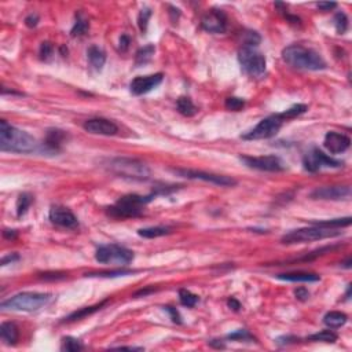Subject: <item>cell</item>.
<instances>
[{
	"instance_id": "1",
	"label": "cell",
	"mask_w": 352,
	"mask_h": 352,
	"mask_svg": "<svg viewBox=\"0 0 352 352\" xmlns=\"http://www.w3.org/2000/svg\"><path fill=\"white\" fill-rule=\"evenodd\" d=\"M43 147L32 135L13 127L6 120L0 121V149L18 154H29L42 151Z\"/></svg>"
},
{
	"instance_id": "2",
	"label": "cell",
	"mask_w": 352,
	"mask_h": 352,
	"mask_svg": "<svg viewBox=\"0 0 352 352\" xmlns=\"http://www.w3.org/2000/svg\"><path fill=\"white\" fill-rule=\"evenodd\" d=\"M282 59L292 68L301 70H322L326 68L325 59L312 48L292 44L283 48Z\"/></svg>"
},
{
	"instance_id": "3",
	"label": "cell",
	"mask_w": 352,
	"mask_h": 352,
	"mask_svg": "<svg viewBox=\"0 0 352 352\" xmlns=\"http://www.w3.org/2000/svg\"><path fill=\"white\" fill-rule=\"evenodd\" d=\"M107 169L114 175L131 181H147L150 178L149 166L143 161L127 157H116L107 161Z\"/></svg>"
},
{
	"instance_id": "4",
	"label": "cell",
	"mask_w": 352,
	"mask_h": 352,
	"mask_svg": "<svg viewBox=\"0 0 352 352\" xmlns=\"http://www.w3.org/2000/svg\"><path fill=\"white\" fill-rule=\"evenodd\" d=\"M155 194L150 196H138V194H128L118 200L117 203L107 208V214L116 219H127V218H138L143 214V208L150 203Z\"/></svg>"
},
{
	"instance_id": "5",
	"label": "cell",
	"mask_w": 352,
	"mask_h": 352,
	"mask_svg": "<svg viewBox=\"0 0 352 352\" xmlns=\"http://www.w3.org/2000/svg\"><path fill=\"white\" fill-rule=\"evenodd\" d=\"M51 294L48 293H38V292H22L10 299L5 300L0 307L2 309H9V311H27V312H33L38 309L43 308L50 303Z\"/></svg>"
},
{
	"instance_id": "6",
	"label": "cell",
	"mask_w": 352,
	"mask_h": 352,
	"mask_svg": "<svg viewBox=\"0 0 352 352\" xmlns=\"http://www.w3.org/2000/svg\"><path fill=\"white\" fill-rule=\"evenodd\" d=\"M341 234L340 231H336V229H325L312 224V227H305V229L293 230L288 234L282 237L281 242L285 245H294V244H304V242H312V241L325 240V238H333Z\"/></svg>"
},
{
	"instance_id": "7",
	"label": "cell",
	"mask_w": 352,
	"mask_h": 352,
	"mask_svg": "<svg viewBox=\"0 0 352 352\" xmlns=\"http://www.w3.org/2000/svg\"><path fill=\"white\" fill-rule=\"evenodd\" d=\"M238 61H240L242 70L251 77L259 79L266 73V57L257 50V47L242 44V47L240 48V53H238Z\"/></svg>"
},
{
	"instance_id": "8",
	"label": "cell",
	"mask_w": 352,
	"mask_h": 352,
	"mask_svg": "<svg viewBox=\"0 0 352 352\" xmlns=\"http://www.w3.org/2000/svg\"><path fill=\"white\" fill-rule=\"evenodd\" d=\"M96 262L102 264H114V266H128L133 260V252L127 249L125 246L110 244L102 245L96 249Z\"/></svg>"
},
{
	"instance_id": "9",
	"label": "cell",
	"mask_w": 352,
	"mask_h": 352,
	"mask_svg": "<svg viewBox=\"0 0 352 352\" xmlns=\"http://www.w3.org/2000/svg\"><path fill=\"white\" fill-rule=\"evenodd\" d=\"M285 121L286 120L282 116V113H277V114L268 116V117L263 118L262 121L257 124L252 131L245 133L242 136V139H245V140H259V139L272 138V136H275L279 132V129L282 128Z\"/></svg>"
},
{
	"instance_id": "10",
	"label": "cell",
	"mask_w": 352,
	"mask_h": 352,
	"mask_svg": "<svg viewBox=\"0 0 352 352\" xmlns=\"http://www.w3.org/2000/svg\"><path fill=\"white\" fill-rule=\"evenodd\" d=\"M172 171L178 173L179 176L187 178V179H192V181H203L207 183H212L216 186L222 187H233L237 185V181L226 175H218V173H211V172H204V171H197V169H172Z\"/></svg>"
},
{
	"instance_id": "11",
	"label": "cell",
	"mask_w": 352,
	"mask_h": 352,
	"mask_svg": "<svg viewBox=\"0 0 352 352\" xmlns=\"http://www.w3.org/2000/svg\"><path fill=\"white\" fill-rule=\"evenodd\" d=\"M240 160L249 168L264 172H282L286 168L278 155H262V157L241 155Z\"/></svg>"
},
{
	"instance_id": "12",
	"label": "cell",
	"mask_w": 352,
	"mask_h": 352,
	"mask_svg": "<svg viewBox=\"0 0 352 352\" xmlns=\"http://www.w3.org/2000/svg\"><path fill=\"white\" fill-rule=\"evenodd\" d=\"M303 165H304L305 171L308 172H316L320 169L322 166H331V168H340L342 166V162L338 160L331 158L327 154H325L322 150L312 149L309 153L304 155L303 158Z\"/></svg>"
},
{
	"instance_id": "13",
	"label": "cell",
	"mask_w": 352,
	"mask_h": 352,
	"mask_svg": "<svg viewBox=\"0 0 352 352\" xmlns=\"http://www.w3.org/2000/svg\"><path fill=\"white\" fill-rule=\"evenodd\" d=\"M201 27L209 33H224L227 29V17L223 10L211 9L203 16Z\"/></svg>"
},
{
	"instance_id": "14",
	"label": "cell",
	"mask_w": 352,
	"mask_h": 352,
	"mask_svg": "<svg viewBox=\"0 0 352 352\" xmlns=\"http://www.w3.org/2000/svg\"><path fill=\"white\" fill-rule=\"evenodd\" d=\"M164 75L162 73H155V75L150 76H139L135 77L131 83H129V91L132 95H144L151 90H154L155 87H158L162 83Z\"/></svg>"
},
{
	"instance_id": "15",
	"label": "cell",
	"mask_w": 352,
	"mask_h": 352,
	"mask_svg": "<svg viewBox=\"0 0 352 352\" xmlns=\"http://www.w3.org/2000/svg\"><path fill=\"white\" fill-rule=\"evenodd\" d=\"M48 218L51 220V223L57 224L59 227L65 229H77L79 227V220L76 218V215L70 209L61 207V205H54L50 209Z\"/></svg>"
},
{
	"instance_id": "16",
	"label": "cell",
	"mask_w": 352,
	"mask_h": 352,
	"mask_svg": "<svg viewBox=\"0 0 352 352\" xmlns=\"http://www.w3.org/2000/svg\"><path fill=\"white\" fill-rule=\"evenodd\" d=\"M351 197V187L349 186H326L315 189L311 193L312 200H331V201H340L348 200Z\"/></svg>"
},
{
	"instance_id": "17",
	"label": "cell",
	"mask_w": 352,
	"mask_h": 352,
	"mask_svg": "<svg viewBox=\"0 0 352 352\" xmlns=\"http://www.w3.org/2000/svg\"><path fill=\"white\" fill-rule=\"evenodd\" d=\"M83 128L92 135H105V136H112L118 132V127L116 124L107 118L101 117L90 118V120L84 121Z\"/></svg>"
},
{
	"instance_id": "18",
	"label": "cell",
	"mask_w": 352,
	"mask_h": 352,
	"mask_svg": "<svg viewBox=\"0 0 352 352\" xmlns=\"http://www.w3.org/2000/svg\"><path fill=\"white\" fill-rule=\"evenodd\" d=\"M323 144H325L327 151L331 153V154H341V153H344L349 147L351 139L348 138L347 135H344V133L327 132L325 135Z\"/></svg>"
},
{
	"instance_id": "19",
	"label": "cell",
	"mask_w": 352,
	"mask_h": 352,
	"mask_svg": "<svg viewBox=\"0 0 352 352\" xmlns=\"http://www.w3.org/2000/svg\"><path fill=\"white\" fill-rule=\"evenodd\" d=\"M277 278L282 279V281H288V282H318V281H320V277L318 274L304 271L278 274Z\"/></svg>"
},
{
	"instance_id": "20",
	"label": "cell",
	"mask_w": 352,
	"mask_h": 352,
	"mask_svg": "<svg viewBox=\"0 0 352 352\" xmlns=\"http://www.w3.org/2000/svg\"><path fill=\"white\" fill-rule=\"evenodd\" d=\"M65 139H66V133L61 129H50L47 132V136H46V142H44V146H46V150L50 151V153H57L61 149V146L64 144Z\"/></svg>"
},
{
	"instance_id": "21",
	"label": "cell",
	"mask_w": 352,
	"mask_h": 352,
	"mask_svg": "<svg viewBox=\"0 0 352 352\" xmlns=\"http://www.w3.org/2000/svg\"><path fill=\"white\" fill-rule=\"evenodd\" d=\"M0 337L7 345H16L18 338H20L18 326L14 322H3L0 325Z\"/></svg>"
},
{
	"instance_id": "22",
	"label": "cell",
	"mask_w": 352,
	"mask_h": 352,
	"mask_svg": "<svg viewBox=\"0 0 352 352\" xmlns=\"http://www.w3.org/2000/svg\"><path fill=\"white\" fill-rule=\"evenodd\" d=\"M87 58H88V62H90V66L92 69L101 72L105 66V62H106V54L102 48L91 46L87 51Z\"/></svg>"
},
{
	"instance_id": "23",
	"label": "cell",
	"mask_w": 352,
	"mask_h": 352,
	"mask_svg": "<svg viewBox=\"0 0 352 352\" xmlns=\"http://www.w3.org/2000/svg\"><path fill=\"white\" fill-rule=\"evenodd\" d=\"M106 304H107V300H103V301H101L99 304L91 305V307H84V308L79 309V311H75V312H72L70 315H68L66 318H64L62 322H75V320H80L83 319V318H86V316H90V315H92L94 312H96V311H99V309L103 308Z\"/></svg>"
},
{
	"instance_id": "24",
	"label": "cell",
	"mask_w": 352,
	"mask_h": 352,
	"mask_svg": "<svg viewBox=\"0 0 352 352\" xmlns=\"http://www.w3.org/2000/svg\"><path fill=\"white\" fill-rule=\"evenodd\" d=\"M348 316L344 312L340 311H330L323 316V323H325L329 329H337L341 327L347 323Z\"/></svg>"
},
{
	"instance_id": "25",
	"label": "cell",
	"mask_w": 352,
	"mask_h": 352,
	"mask_svg": "<svg viewBox=\"0 0 352 352\" xmlns=\"http://www.w3.org/2000/svg\"><path fill=\"white\" fill-rule=\"evenodd\" d=\"M171 233V227L166 226H155V227H146V229L138 230V234L143 238H158V237H164Z\"/></svg>"
},
{
	"instance_id": "26",
	"label": "cell",
	"mask_w": 352,
	"mask_h": 352,
	"mask_svg": "<svg viewBox=\"0 0 352 352\" xmlns=\"http://www.w3.org/2000/svg\"><path fill=\"white\" fill-rule=\"evenodd\" d=\"M176 107H178L179 113L183 114V116H186V117H192V116H194L198 112L197 106L187 96H181L178 99V102H176Z\"/></svg>"
},
{
	"instance_id": "27",
	"label": "cell",
	"mask_w": 352,
	"mask_h": 352,
	"mask_svg": "<svg viewBox=\"0 0 352 352\" xmlns=\"http://www.w3.org/2000/svg\"><path fill=\"white\" fill-rule=\"evenodd\" d=\"M154 51L155 47L153 44H147L144 47L139 48L138 53L135 55V65L136 66H142V65L149 64L151 58H153V55H154Z\"/></svg>"
},
{
	"instance_id": "28",
	"label": "cell",
	"mask_w": 352,
	"mask_h": 352,
	"mask_svg": "<svg viewBox=\"0 0 352 352\" xmlns=\"http://www.w3.org/2000/svg\"><path fill=\"white\" fill-rule=\"evenodd\" d=\"M88 29H90V22H88V20H87L86 17L83 16V13H79V14L76 16V22L75 25H73V28H72L70 35H72L73 38L84 36V35L88 32Z\"/></svg>"
},
{
	"instance_id": "29",
	"label": "cell",
	"mask_w": 352,
	"mask_h": 352,
	"mask_svg": "<svg viewBox=\"0 0 352 352\" xmlns=\"http://www.w3.org/2000/svg\"><path fill=\"white\" fill-rule=\"evenodd\" d=\"M337 338H338V336L333 330H320L318 333H314V334L307 337V340H309V341L316 342H336Z\"/></svg>"
},
{
	"instance_id": "30",
	"label": "cell",
	"mask_w": 352,
	"mask_h": 352,
	"mask_svg": "<svg viewBox=\"0 0 352 352\" xmlns=\"http://www.w3.org/2000/svg\"><path fill=\"white\" fill-rule=\"evenodd\" d=\"M33 203V197L31 196V194H28V193H22L21 196L18 197V200H17V216L18 218H21V216H24V215L27 214L28 209H29V207L32 205Z\"/></svg>"
},
{
	"instance_id": "31",
	"label": "cell",
	"mask_w": 352,
	"mask_h": 352,
	"mask_svg": "<svg viewBox=\"0 0 352 352\" xmlns=\"http://www.w3.org/2000/svg\"><path fill=\"white\" fill-rule=\"evenodd\" d=\"M351 218H342V219H331L325 220V222H314L312 224L319 226V227H325V229H340V227H347L351 224Z\"/></svg>"
},
{
	"instance_id": "32",
	"label": "cell",
	"mask_w": 352,
	"mask_h": 352,
	"mask_svg": "<svg viewBox=\"0 0 352 352\" xmlns=\"http://www.w3.org/2000/svg\"><path fill=\"white\" fill-rule=\"evenodd\" d=\"M179 300H181L182 305H185L187 308H193L198 303V296L192 293L187 289H181L179 290Z\"/></svg>"
},
{
	"instance_id": "33",
	"label": "cell",
	"mask_w": 352,
	"mask_h": 352,
	"mask_svg": "<svg viewBox=\"0 0 352 352\" xmlns=\"http://www.w3.org/2000/svg\"><path fill=\"white\" fill-rule=\"evenodd\" d=\"M133 270H125V268H121V270H113V271H101V272H91V274H87V277H99V278H117V277H124V275H129V274H133Z\"/></svg>"
},
{
	"instance_id": "34",
	"label": "cell",
	"mask_w": 352,
	"mask_h": 352,
	"mask_svg": "<svg viewBox=\"0 0 352 352\" xmlns=\"http://www.w3.org/2000/svg\"><path fill=\"white\" fill-rule=\"evenodd\" d=\"M61 348H62V351L66 352H77L83 349V344L80 342V340L73 338V337H64Z\"/></svg>"
},
{
	"instance_id": "35",
	"label": "cell",
	"mask_w": 352,
	"mask_h": 352,
	"mask_svg": "<svg viewBox=\"0 0 352 352\" xmlns=\"http://www.w3.org/2000/svg\"><path fill=\"white\" fill-rule=\"evenodd\" d=\"M227 338L235 340V341H256V338L245 329H240V330H235L234 333H230Z\"/></svg>"
},
{
	"instance_id": "36",
	"label": "cell",
	"mask_w": 352,
	"mask_h": 352,
	"mask_svg": "<svg viewBox=\"0 0 352 352\" xmlns=\"http://www.w3.org/2000/svg\"><path fill=\"white\" fill-rule=\"evenodd\" d=\"M307 105H301V103H299V105H294V106H292L290 109H288V110H285V112H282V116L285 117V120L288 121V120H292V118L297 117V116H300V114H303V113L307 112Z\"/></svg>"
},
{
	"instance_id": "37",
	"label": "cell",
	"mask_w": 352,
	"mask_h": 352,
	"mask_svg": "<svg viewBox=\"0 0 352 352\" xmlns=\"http://www.w3.org/2000/svg\"><path fill=\"white\" fill-rule=\"evenodd\" d=\"M224 106L227 110H231V112H240V110H242V107L245 106V101L241 98H237V96H230L226 99Z\"/></svg>"
},
{
	"instance_id": "38",
	"label": "cell",
	"mask_w": 352,
	"mask_h": 352,
	"mask_svg": "<svg viewBox=\"0 0 352 352\" xmlns=\"http://www.w3.org/2000/svg\"><path fill=\"white\" fill-rule=\"evenodd\" d=\"M334 27L338 35L345 33V31L348 29V18L344 13H337L334 17Z\"/></svg>"
},
{
	"instance_id": "39",
	"label": "cell",
	"mask_w": 352,
	"mask_h": 352,
	"mask_svg": "<svg viewBox=\"0 0 352 352\" xmlns=\"http://www.w3.org/2000/svg\"><path fill=\"white\" fill-rule=\"evenodd\" d=\"M150 17H151V11H150V9H142V11L139 13V17H138V25H139V29L142 31V32H146V29H147V24H149V20Z\"/></svg>"
},
{
	"instance_id": "40",
	"label": "cell",
	"mask_w": 352,
	"mask_h": 352,
	"mask_svg": "<svg viewBox=\"0 0 352 352\" xmlns=\"http://www.w3.org/2000/svg\"><path fill=\"white\" fill-rule=\"evenodd\" d=\"M53 53H54L53 44L48 43V42L42 43V46H40V58L43 59V61H48V59L53 57Z\"/></svg>"
},
{
	"instance_id": "41",
	"label": "cell",
	"mask_w": 352,
	"mask_h": 352,
	"mask_svg": "<svg viewBox=\"0 0 352 352\" xmlns=\"http://www.w3.org/2000/svg\"><path fill=\"white\" fill-rule=\"evenodd\" d=\"M164 308H165L166 312H169V315H171L172 322H175V323H178V325H181L182 318H181V315H179V312H178V309L171 307V305H166V307H164Z\"/></svg>"
},
{
	"instance_id": "42",
	"label": "cell",
	"mask_w": 352,
	"mask_h": 352,
	"mask_svg": "<svg viewBox=\"0 0 352 352\" xmlns=\"http://www.w3.org/2000/svg\"><path fill=\"white\" fill-rule=\"evenodd\" d=\"M39 21H40V18H39L38 14H36V13H32V14H29V16L25 18V25H27L28 28H36L38 27Z\"/></svg>"
},
{
	"instance_id": "43",
	"label": "cell",
	"mask_w": 352,
	"mask_h": 352,
	"mask_svg": "<svg viewBox=\"0 0 352 352\" xmlns=\"http://www.w3.org/2000/svg\"><path fill=\"white\" fill-rule=\"evenodd\" d=\"M294 296H296V299L300 300V301H305V300L309 299V292L307 289L301 286V288L294 289Z\"/></svg>"
},
{
	"instance_id": "44",
	"label": "cell",
	"mask_w": 352,
	"mask_h": 352,
	"mask_svg": "<svg viewBox=\"0 0 352 352\" xmlns=\"http://www.w3.org/2000/svg\"><path fill=\"white\" fill-rule=\"evenodd\" d=\"M316 7H318L320 11L326 13V11H330L333 10V9H336L337 3H334V2H319V3L316 5Z\"/></svg>"
},
{
	"instance_id": "45",
	"label": "cell",
	"mask_w": 352,
	"mask_h": 352,
	"mask_svg": "<svg viewBox=\"0 0 352 352\" xmlns=\"http://www.w3.org/2000/svg\"><path fill=\"white\" fill-rule=\"evenodd\" d=\"M299 340L297 337H293V336H283V337H279L277 340V342L279 344V345H288V344H293V342H296Z\"/></svg>"
},
{
	"instance_id": "46",
	"label": "cell",
	"mask_w": 352,
	"mask_h": 352,
	"mask_svg": "<svg viewBox=\"0 0 352 352\" xmlns=\"http://www.w3.org/2000/svg\"><path fill=\"white\" fill-rule=\"evenodd\" d=\"M129 43H131V39H129L127 35H121V38H120V44H118V48H120L121 51H127L129 47Z\"/></svg>"
},
{
	"instance_id": "47",
	"label": "cell",
	"mask_w": 352,
	"mask_h": 352,
	"mask_svg": "<svg viewBox=\"0 0 352 352\" xmlns=\"http://www.w3.org/2000/svg\"><path fill=\"white\" fill-rule=\"evenodd\" d=\"M18 259H20V256H18L17 253H13V255H9V256L3 257V259H2V262H0V264H2V266H6V264H9V263L16 262V260H18Z\"/></svg>"
},
{
	"instance_id": "48",
	"label": "cell",
	"mask_w": 352,
	"mask_h": 352,
	"mask_svg": "<svg viewBox=\"0 0 352 352\" xmlns=\"http://www.w3.org/2000/svg\"><path fill=\"white\" fill-rule=\"evenodd\" d=\"M43 279H62L65 278L64 274H59V272H46L42 275Z\"/></svg>"
},
{
	"instance_id": "49",
	"label": "cell",
	"mask_w": 352,
	"mask_h": 352,
	"mask_svg": "<svg viewBox=\"0 0 352 352\" xmlns=\"http://www.w3.org/2000/svg\"><path fill=\"white\" fill-rule=\"evenodd\" d=\"M227 305H229L231 309H234V311H240L241 309V303L237 299H234V297L229 299V301H227Z\"/></svg>"
},
{
	"instance_id": "50",
	"label": "cell",
	"mask_w": 352,
	"mask_h": 352,
	"mask_svg": "<svg viewBox=\"0 0 352 352\" xmlns=\"http://www.w3.org/2000/svg\"><path fill=\"white\" fill-rule=\"evenodd\" d=\"M208 344L212 348H216V349H223V348H226V344H224L223 341H220V340H211Z\"/></svg>"
},
{
	"instance_id": "51",
	"label": "cell",
	"mask_w": 352,
	"mask_h": 352,
	"mask_svg": "<svg viewBox=\"0 0 352 352\" xmlns=\"http://www.w3.org/2000/svg\"><path fill=\"white\" fill-rule=\"evenodd\" d=\"M3 237L7 238V240H14L17 237V231L16 230H5L3 231Z\"/></svg>"
},
{
	"instance_id": "52",
	"label": "cell",
	"mask_w": 352,
	"mask_h": 352,
	"mask_svg": "<svg viewBox=\"0 0 352 352\" xmlns=\"http://www.w3.org/2000/svg\"><path fill=\"white\" fill-rule=\"evenodd\" d=\"M344 267H345V268H351V259H348L347 262L344 263Z\"/></svg>"
}]
</instances>
